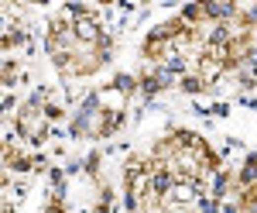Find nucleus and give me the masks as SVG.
<instances>
[{
	"label": "nucleus",
	"instance_id": "f257e3e1",
	"mask_svg": "<svg viewBox=\"0 0 257 213\" xmlns=\"http://www.w3.org/2000/svg\"><path fill=\"white\" fill-rule=\"evenodd\" d=\"M226 10H230L226 3H209V14H226Z\"/></svg>",
	"mask_w": 257,
	"mask_h": 213
}]
</instances>
